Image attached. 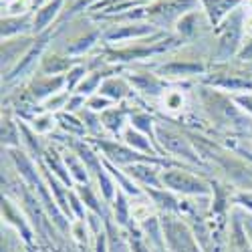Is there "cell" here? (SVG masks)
<instances>
[{
	"label": "cell",
	"mask_w": 252,
	"mask_h": 252,
	"mask_svg": "<svg viewBox=\"0 0 252 252\" xmlns=\"http://www.w3.org/2000/svg\"><path fill=\"white\" fill-rule=\"evenodd\" d=\"M200 0H154L141 4L119 16H113L111 23H152L159 31L174 29L176 23L188 12L196 10Z\"/></svg>",
	"instance_id": "6da1fadb"
},
{
	"label": "cell",
	"mask_w": 252,
	"mask_h": 252,
	"mask_svg": "<svg viewBox=\"0 0 252 252\" xmlns=\"http://www.w3.org/2000/svg\"><path fill=\"white\" fill-rule=\"evenodd\" d=\"M218 34V51L216 57L220 61H228L230 57H238L244 38V4L238 6L224 23L214 31Z\"/></svg>",
	"instance_id": "7a4b0ae2"
},
{
	"label": "cell",
	"mask_w": 252,
	"mask_h": 252,
	"mask_svg": "<svg viewBox=\"0 0 252 252\" xmlns=\"http://www.w3.org/2000/svg\"><path fill=\"white\" fill-rule=\"evenodd\" d=\"M161 184L167 190L182 192V194H194V196H204L210 192V188L204 180L198 176H192L188 172H182L178 167H170V170L161 172Z\"/></svg>",
	"instance_id": "3957f363"
},
{
	"label": "cell",
	"mask_w": 252,
	"mask_h": 252,
	"mask_svg": "<svg viewBox=\"0 0 252 252\" xmlns=\"http://www.w3.org/2000/svg\"><path fill=\"white\" fill-rule=\"evenodd\" d=\"M156 32H159V29L154 27L152 23H119L107 31H103V40L109 45H117L123 43V40H139L145 36H152Z\"/></svg>",
	"instance_id": "277c9868"
},
{
	"label": "cell",
	"mask_w": 252,
	"mask_h": 252,
	"mask_svg": "<svg viewBox=\"0 0 252 252\" xmlns=\"http://www.w3.org/2000/svg\"><path fill=\"white\" fill-rule=\"evenodd\" d=\"M156 139L159 141V145L163 150L172 152V154H178L188 161H194V163L202 161L198 158V154L194 152V148L190 145V141H188L184 135H180V133H176L172 129H165L163 125H158V123H156Z\"/></svg>",
	"instance_id": "5b68a950"
},
{
	"label": "cell",
	"mask_w": 252,
	"mask_h": 252,
	"mask_svg": "<svg viewBox=\"0 0 252 252\" xmlns=\"http://www.w3.org/2000/svg\"><path fill=\"white\" fill-rule=\"evenodd\" d=\"M34 40H36L34 34H23V36L2 40V73L4 75H8L18 65L20 59L34 45Z\"/></svg>",
	"instance_id": "8992f818"
},
{
	"label": "cell",
	"mask_w": 252,
	"mask_h": 252,
	"mask_svg": "<svg viewBox=\"0 0 252 252\" xmlns=\"http://www.w3.org/2000/svg\"><path fill=\"white\" fill-rule=\"evenodd\" d=\"M242 4H244V0H200V6L208 18L210 27L214 31Z\"/></svg>",
	"instance_id": "52a82bcc"
},
{
	"label": "cell",
	"mask_w": 252,
	"mask_h": 252,
	"mask_svg": "<svg viewBox=\"0 0 252 252\" xmlns=\"http://www.w3.org/2000/svg\"><path fill=\"white\" fill-rule=\"evenodd\" d=\"M204 83L206 85H212V87H218V89H224V91H246V89H252V77L246 75V73H212L204 77Z\"/></svg>",
	"instance_id": "ba28073f"
},
{
	"label": "cell",
	"mask_w": 252,
	"mask_h": 252,
	"mask_svg": "<svg viewBox=\"0 0 252 252\" xmlns=\"http://www.w3.org/2000/svg\"><path fill=\"white\" fill-rule=\"evenodd\" d=\"M63 87H67V77H63V75H45V77H36L31 83L29 93L36 101H47L49 97L61 93Z\"/></svg>",
	"instance_id": "9c48e42d"
},
{
	"label": "cell",
	"mask_w": 252,
	"mask_h": 252,
	"mask_svg": "<svg viewBox=\"0 0 252 252\" xmlns=\"http://www.w3.org/2000/svg\"><path fill=\"white\" fill-rule=\"evenodd\" d=\"M141 4H145L141 0H101V2H97L89 10V14L95 20H111L113 16H119V14L127 12L131 8H137Z\"/></svg>",
	"instance_id": "30bf717a"
},
{
	"label": "cell",
	"mask_w": 252,
	"mask_h": 252,
	"mask_svg": "<svg viewBox=\"0 0 252 252\" xmlns=\"http://www.w3.org/2000/svg\"><path fill=\"white\" fill-rule=\"evenodd\" d=\"M65 10V0H49V2L38 8L36 12H32V34H43L45 31L51 29L53 20H59L61 12Z\"/></svg>",
	"instance_id": "8fae6325"
},
{
	"label": "cell",
	"mask_w": 252,
	"mask_h": 252,
	"mask_svg": "<svg viewBox=\"0 0 252 252\" xmlns=\"http://www.w3.org/2000/svg\"><path fill=\"white\" fill-rule=\"evenodd\" d=\"M127 81L137 91H141L143 95H152V97H159L167 89L165 83L154 73H129Z\"/></svg>",
	"instance_id": "7c38bea8"
},
{
	"label": "cell",
	"mask_w": 252,
	"mask_h": 252,
	"mask_svg": "<svg viewBox=\"0 0 252 252\" xmlns=\"http://www.w3.org/2000/svg\"><path fill=\"white\" fill-rule=\"evenodd\" d=\"M32 12L20 14V16H2V40L23 36V34H32Z\"/></svg>",
	"instance_id": "4fadbf2b"
},
{
	"label": "cell",
	"mask_w": 252,
	"mask_h": 252,
	"mask_svg": "<svg viewBox=\"0 0 252 252\" xmlns=\"http://www.w3.org/2000/svg\"><path fill=\"white\" fill-rule=\"evenodd\" d=\"M206 67L202 61H172L159 67V75L163 77H194V75H204Z\"/></svg>",
	"instance_id": "5bb4252c"
},
{
	"label": "cell",
	"mask_w": 252,
	"mask_h": 252,
	"mask_svg": "<svg viewBox=\"0 0 252 252\" xmlns=\"http://www.w3.org/2000/svg\"><path fill=\"white\" fill-rule=\"evenodd\" d=\"M43 163L49 167V170H51L63 184L71 188L73 178H71V174H67V172H69V167H67L65 159H61V156L57 154V150H53V148L45 150V154H43Z\"/></svg>",
	"instance_id": "9a60e30c"
},
{
	"label": "cell",
	"mask_w": 252,
	"mask_h": 252,
	"mask_svg": "<svg viewBox=\"0 0 252 252\" xmlns=\"http://www.w3.org/2000/svg\"><path fill=\"white\" fill-rule=\"evenodd\" d=\"M77 65V59H67V57H59V55H47L40 59V71L45 75H61V73H69Z\"/></svg>",
	"instance_id": "2e32d148"
},
{
	"label": "cell",
	"mask_w": 252,
	"mask_h": 252,
	"mask_svg": "<svg viewBox=\"0 0 252 252\" xmlns=\"http://www.w3.org/2000/svg\"><path fill=\"white\" fill-rule=\"evenodd\" d=\"M97 93L103 95V97H107V99H111V101H121L123 97H127L131 93V89H129V85L123 79L109 77V79H105L101 83V87H99Z\"/></svg>",
	"instance_id": "e0dca14e"
},
{
	"label": "cell",
	"mask_w": 252,
	"mask_h": 252,
	"mask_svg": "<svg viewBox=\"0 0 252 252\" xmlns=\"http://www.w3.org/2000/svg\"><path fill=\"white\" fill-rule=\"evenodd\" d=\"M123 139H125V143H127L129 148H133V150H137L141 154H150V156L161 158L159 152L150 143V139H145V133H141V131H137L133 127H127V129L123 131Z\"/></svg>",
	"instance_id": "ac0fdd59"
},
{
	"label": "cell",
	"mask_w": 252,
	"mask_h": 252,
	"mask_svg": "<svg viewBox=\"0 0 252 252\" xmlns=\"http://www.w3.org/2000/svg\"><path fill=\"white\" fill-rule=\"evenodd\" d=\"M202 14H204V10L200 12L198 8L196 10H192V12H188V14H184L178 23H176V34L178 36H182V38H192L196 32H198V25H200V18H202Z\"/></svg>",
	"instance_id": "d6986e66"
},
{
	"label": "cell",
	"mask_w": 252,
	"mask_h": 252,
	"mask_svg": "<svg viewBox=\"0 0 252 252\" xmlns=\"http://www.w3.org/2000/svg\"><path fill=\"white\" fill-rule=\"evenodd\" d=\"M101 115V123L103 127H107L111 133H119L123 129V123H125V115H127V109H125V105L121 107H109L99 113Z\"/></svg>",
	"instance_id": "ffe728a7"
},
{
	"label": "cell",
	"mask_w": 252,
	"mask_h": 252,
	"mask_svg": "<svg viewBox=\"0 0 252 252\" xmlns=\"http://www.w3.org/2000/svg\"><path fill=\"white\" fill-rule=\"evenodd\" d=\"M99 38H103V32H101L99 29H93V31H89L87 34H83V36L75 38L73 43L67 47V55H71V57L85 55L89 49H93V47H95V43H97Z\"/></svg>",
	"instance_id": "44dd1931"
},
{
	"label": "cell",
	"mask_w": 252,
	"mask_h": 252,
	"mask_svg": "<svg viewBox=\"0 0 252 252\" xmlns=\"http://www.w3.org/2000/svg\"><path fill=\"white\" fill-rule=\"evenodd\" d=\"M65 163H67V167H69V172H71V178L73 180H77L79 184H87V165H85V161H83L77 154H73V152H67L65 154Z\"/></svg>",
	"instance_id": "7402d4cb"
},
{
	"label": "cell",
	"mask_w": 252,
	"mask_h": 252,
	"mask_svg": "<svg viewBox=\"0 0 252 252\" xmlns=\"http://www.w3.org/2000/svg\"><path fill=\"white\" fill-rule=\"evenodd\" d=\"M18 129L20 125L14 123L10 119V115H4L2 117V145L8 150H14L20 145V135H18Z\"/></svg>",
	"instance_id": "603a6c76"
},
{
	"label": "cell",
	"mask_w": 252,
	"mask_h": 252,
	"mask_svg": "<svg viewBox=\"0 0 252 252\" xmlns=\"http://www.w3.org/2000/svg\"><path fill=\"white\" fill-rule=\"evenodd\" d=\"M131 127L145 133V135H152L154 141H156V123H154L150 113H143V111L131 113Z\"/></svg>",
	"instance_id": "cb8c5ba5"
},
{
	"label": "cell",
	"mask_w": 252,
	"mask_h": 252,
	"mask_svg": "<svg viewBox=\"0 0 252 252\" xmlns=\"http://www.w3.org/2000/svg\"><path fill=\"white\" fill-rule=\"evenodd\" d=\"M57 121L61 123L63 129L69 131V133H73V135L85 137V133H87V127H85V123H83V119H77V117H73L71 113H61V115L57 117Z\"/></svg>",
	"instance_id": "d4e9b609"
},
{
	"label": "cell",
	"mask_w": 252,
	"mask_h": 252,
	"mask_svg": "<svg viewBox=\"0 0 252 252\" xmlns=\"http://www.w3.org/2000/svg\"><path fill=\"white\" fill-rule=\"evenodd\" d=\"M97 2H101V0H73V2L61 12V16H59V23H67L69 18H73V16H77V14H81V12H85V10H91Z\"/></svg>",
	"instance_id": "484cf974"
},
{
	"label": "cell",
	"mask_w": 252,
	"mask_h": 252,
	"mask_svg": "<svg viewBox=\"0 0 252 252\" xmlns=\"http://www.w3.org/2000/svg\"><path fill=\"white\" fill-rule=\"evenodd\" d=\"M32 12V0H2V16H20Z\"/></svg>",
	"instance_id": "4316f807"
},
{
	"label": "cell",
	"mask_w": 252,
	"mask_h": 252,
	"mask_svg": "<svg viewBox=\"0 0 252 252\" xmlns=\"http://www.w3.org/2000/svg\"><path fill=\"white\" fill-rule=\"evenodd\" d=\"M55 123H57V119L45 111V113L32 117V129H34V133H51Z\"/></svg>",
	"instance_id": "83f0119b"
},
{
	"label": "cell",
	"mask_w": 252,
	"mask_h": 252,
	"mask_svg": "<svg viewBox=\"0 0 252 252\" xmlns=\"http://www.w3.org/2000/svg\"><path fill=\"white\" fill-rule=\"evenodd\" d=\"M163 107L167 109V111H180L182 107H184V95H182V91H178V89H170V91H165L163 93Z\"/></svg>",
	"instance_id": "f1b7e54d"
},
{
	"label": "cell",
	"mask_w": 252,
	"mask_h": 252,
	"mask_svg": "<svg viewBox=\"0 0 252 252\" xmlns=\"http://www.w3.org/2000/svg\"><path fill=\"white\" fill-rule=\"evenodd\" d=\"M69 99H71V93H69V91H61V93H57V95H53V97H49V99L45 101V107H43V109H45L47 113L65 109L67 103H69Z\"/></svg>",
	"instance_id": "f546056e"
},
{
	"label": "cell",
	"mask_w": 252,
	"mask_h": 252,
	"mask_svg": "<svg viewBox=\"0 0 252 252\" xmlns=\"http://www.w3.org/2000/svg\"><path fill=\"white\" fill-rule=\"evenodd\" d=\"M87 77V69H85V65H75L69 73H67V91L71 93L73 89H77L79 85H81V81Z\"/></svg>",
	"instance_id": "4dcf8cb0"
},
{
	"label": "cell",
	"mask_w": 252,
	"mask_h": 252,
	"mask_svg": "<svg viewBox=\"0 0 252 252\" xmlns=\"http://www.w3.org/2000/svg\"><path fill=\"white\" fill-rule=\"evenodd\" d=\"M232 101H234L236 105H240L244 111L252 113V95H234Z\"/></svg>",
	"instance_id": "1f68e13d"
},
{
	"label": "cell",
	"mask_w": 252,
	"mask_h": 252,
	"mask_svg": "<svg viewBox=\"0 0 252 252\" xmlns=\"http://www.w3.org/2000/svg\"><path fill=\"white\" fill-rule=\"evenodd\" d=\"M236 59H240V61H244V63H250V61H252V38H248L246 43L242 45V49H240V53H238Z\"/></svg>",
	"instance_id": "d6a6232c"
},
{
	"label": "cell",
	"mask_w": 252,
	"mask_h": 252,
	"mask_svg": "<svg viewBox=\"0 0 252 252\" xmlns=\"http://www.w3.org/2000/svg\"><path fill=\"white\" fill-rule=\"evenodd\" d=\"M47 2H49V0H32V12H36L38 8H43Z\"/></svg>",
	"instance_id": "836d02e7"
},
{
	"label": "cell",
	"mask_w": 252,
	"mask_h": 252,
	"mask_svg": "<svg viewBox=\"0 0 252 252\" xmlns=\"http://www.w3.org/2000/svg\"><path fill=\"white\" fill-rule=\"evenodd\" d=\"M141 2H145V4H150V2H154V0H141Z\"/></svg>",
	"instance_id": "e575fe53"
}]
</instances>
